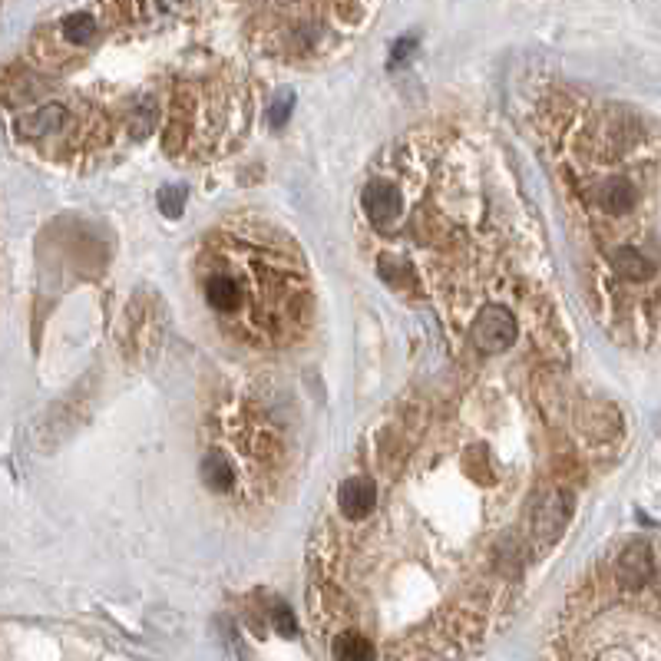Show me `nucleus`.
Here are the masks:
<instances>
[{"label": "nucleus", "instance_id": "obj_8", "mask_svg": "<svg viewBox=\"0 0 661 661\" xmlns=\"http://www.w3.org/2000/svg\"><path fill=\"white\" fill-rule=\"evenodd\" d=\"M291 103H295V93L291 90H281L275 100H272V106H268V123H272L275 129H281L288 123V116H291Z\"/></svg>", "mask_w": 661, "mask_h": 661}, {"label": "nucleus", "instance_id": "obj_6", "mask_svg": "<svg viewBox=\"0 0 661 661\" xmlns=\"http://www.w3.org/2000/svg\"><path fill=\"white\" fill-rule=\"evenodd\" d=\"M377 7L367 4H262L248 7V43L281 63H318L338 57L361 34Z\"/></svg>", "mask_w": 661, "mask_h": 661}, {"label": "nucleus", "instance_id": "obj_2", "mask_svg": "<svg viewBox=\"0 0 661 661\" xmlns=\"http://www.w3.org/2000/svg\"><path fill=\"white\" fill-rule=\"evenodd\" d=\"M496 156L460 129H414L381 153L357 199L377 275L440 311L453 354L490 305L549 295L533 215Z\"/></svg>", "mask_w": 661, "mask_h": 661}, {"label": "nucleus", "instance_id": "obj_1", "mask_svg": "<svg viewBox=\"0 0 661 661\" xmlns=\"http://www.w3.org/2000/svg\"><path fill=\"white\" fill-rule=\"evenodd\" d=\"M457 367L450 390L397 400L367 433L371 516L311 533L308 615L328 642L367 635L381 661L480 648L569 529L585 460L619 427L605 400L562 387V364L539 367L529 394L493 364Z\"/></svg>", "mask_w": 661, "mask_h": 661}, {"label": "nucleus", "instance_id": "obj_3", "mask_svg": "<svg viewBox=\"0 0 661 661\" xmlns=\"http://www.w3.org/2000/svg\"><path fill=\"white\" fill-rule=\"evenodd\" d=\"M539 136L585 238L595 311L622 341H652L661 328V258L648 235L652 133L622 106L556 96Z\"/></svg>", "mask_w": 661, "mask_h": 661}, {"label": "nucleus", "instance_id": "obj_10", "mask_svg": "<svg viewBox=\"0 0 661 661\" xmlns=\"http://www.w3.org/2000/svg\"><path fill=\"white\" fill-rule=\"evenodd\" d=\"M272 622H275V628H278V635H295L298 632V625H295V615H291V609L288 605H272Z\"/></svg>", "mask_w": 661, "mask_h": 661}, {"label": "nucleus", "instance_id": "obj_7", "mask_svg": "<svg viewBox=\"0 0 661 661\" xmlns=\"http://www.w3.org/2000/svg\"><path fill=\"white\" fill-rule=\"evenodd\" d=\"M328 652L334 661H381V652L367 635L357 632H341L328 642Z\"/></svg>", "mask_w": 661, "mask_h": 661}, {"label": "nucleus", "instance_id": "obj_11", "mask_svg": "<svg viewBox=\"0 0 661 661\" xmlns=\"http://www.w3.org/2000/svg\"><path fill=\"white\" fill-rule=\"evenodd\" d=\"M410 47H414V40H400L397 47H394V57H390V67H394V63H400L404 57H410Z\"/></svg>", "mask_w": 661, "mask_h": 661}, {"label": "nucleus", "instance_id": "obj_4", "mask_svg": "<svg viewBox=\"0 0 661 661\" xmlns=\"http://www.w3.org/2000/svg\"><path fill=\"white\" fill-rule=\"evenodd\" d=\"M195 288L225 338L255 351H285L314 324V278L288 229L242 212L205 232Z\"/></svg>", "mask_w": 661, "mask_h": 661}, {"label": "nucleus", "instance_id": "obj_9", "mask_svg": "<svg viewBox=\"0 0 661 661\" xmlns=\"http://www.w3.org/2000/svg\"><path fill=\"white\" fill-rule=\"evenodd\" d=\"M159 205H162V212L169 215V219H176V215L182 212V205H186V189L182 186H166L159 192Z\"/></svg>", "mask_w": 661, "mask_h": 661}, {"label": "nucleus", "instance_id": "obj_5", "mask_svg": "<svg viewBox=\"0 0 661 661\" xmlns=\"http://www.w3.org/2000/svg\"><path fill=\"white\" fill-rule=\"evenodd\" d=\"M262 381L232 387L202 424V483L242 513L275 503L291 470V420Z\"/></svg>", "mask_w": 661, "mask_h": 661}]
</instances>
